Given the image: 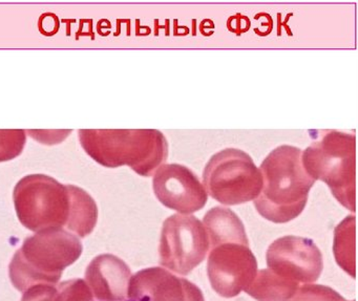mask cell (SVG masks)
<instances>
[{
	"instance_id": "cell-6",
	"label": "cell",
	"mask_w": 358,
	"mask_h": 301,
	"mask_svg": "<svg viewBox=\"0 0 358 301\" xmlns=\"http://www.w3.org/2000/svg\"><path fill=\"white\" fill-rule=\"evenodd\" d=\"M14 205L20 223L33 232L66 228L70 216L68 185L45 175L22 177L14 188Z\"/></svg>"
},
{
	"instance_id": "cell-5",
	"label": "cell",
	"mask_w": 358,
	"mask_h": 301,
	"mask_svg": "<svg viewBox=\"0 0 358 301\" xmlns=\"http://www.w3.org/2000/svg\"><path fill=\"white\" fill-rule=\"evenodd\" d=\"M203 186L213 200L234 206L259 196L263 177L248 154L238 148H226L209 159L203 171Z\"/></svg>"
},
{
	"instance_id": "cell-7",
	"label": "cell",
	"mask_w": 358,
	"mask_h": 301,
	"mask_svg": "<svg viewBox=\"0 0 358 301\" xmlns=\"http://www.w3.org/2000/svg\"><path fill=\"white\" fill-rule=\"evenodd\" d=\"M208 252V237L200 219L180 213L165 219L159 246V261L164 269L187 275L206 258Z\"/></svg>"
},
{
	"instance_id": "cell-17",
	"label": "cell",
	"mask_w": 358,
	"mask_h": 301,
	"mask_svg": "<svg viewBox=\"0 0 358 301\" xmlns=\"http://www.w3.org/2000/svg\"><path fill=\"white\" fill-rule=\"evenodd\" d=\"M27 142L24 129H0V163L17 158Z\"/></svg>"
},
{
	"instance_id": "cell-9",
	"label": "cell",
	"mask_w": 358,
	"mask_h": 301,
	"mask_svg": "<svg viewBox=\"0 0 358 301\" xmlns=\"http://www.w3.org/2000/svg\"><path fill=\"white\" fill-rule=\"evenodd\" d=\"M268 267L299 284L317 281L324 269L320 249L311 240L288 235L274 240L266 253Z\"/></svg>"
},
{
	"instance_id": "cell-3",
	"label": "cell",
	"mask_w": 358,
	"mask_h": 301,
	"mask_svg": "<svg viewBox=\"0 0 358 301\" xmlns=\"http://www.w3.org/2000/svg\"><path fill=\"white\" fill-rule=\"evenodd\" d=\"M78 236L64 228L36 232L24 240L9 267L12 284L20 292L38 284L56 286L62 272L83 253Z\"/></svg>"
},
{
	"instance_id": "cell-16",
	"label": "cell",
	"mask_w": 358,
	"mask_h": 301,
	"mask_svg": "<svg viewBox=\"0 0 358 301\" xmlns=\"http://www.w3.org/2000/svg\"><path fill=\"white\" fill-rule=\"evenodd\" d=\"M355 223L354 215L347 216L334 230L333 252L339 267L355 278Z\"/></svg>"
},
{
	"instance_id": "cell-15",
	"label": "cell",
	"mask_w": 358,
	"mask_h": 301,
	"mask_svg": "<svg viewBox=\"0 0 358 301\" xmlns=\"http://www.w3.org/2000/svg\"><path fill=\"white\" fill-rule=\"evenodd\" d=\"M70 193V216L66 229L78 237L93 232L98 219V208L94 198L81 188L68 185Z\"/></svg>"
},
{
	"instance_id": "cell-19",
	"label": "cell",
	"mask_w": 358,
	"mask_h": 301,
	"mask_svg": "<svg viewBox=\"0 0 358 301\" xmlns=\"http://www.w3.org/2000/svg\"><path fill=\"white\" fill-rule=\"evenodd\" d=\"M289 301H347L336 291L322 284H301ZM355 301V300H353Z\"/></svg>"
},
{
	"instance_id": "cell-10",
	"label": "cell",
	"mask_w": 358,
	"mask_h": 301,
	"mask_svg": "<svg viewBox=\"0 0 358 301\" xmlns=\"http://www.w3.org/2000/svg\"><path fill=\"white\" fill-rule=\"evenodd\" d=\"M152 188L161 204L180 214L204 208L208 194L196 173L181 164H163L154 173Z\"/></svg>"
},
{
	"instance_id": "cell-14",
	"label": "cell",
	"mask_w": 358,
	"mask_h": 301,
	"mask_svg": "<svg viewBox=\"0 0 358 301\" xmlns=\"http://www.w3.org/2000/svg\"><path fill=\"white\" fill-rule=\"evenodd\" d=\"M301 286L267 267L257 272L245 292L257 301H289Z\"/></svg>"
},
{
	"instance_id": "cell-8",
	"label": "cell",
	"mask_w": 358,
	"mask_h": 301,
	"mask_svg": "<svg viewBox=\"0 0 358 301\" xmlns=\"http://www.w3.org/2000/svg\"><path fill=\"white\" fill-rule=\"evenodd\" d=\"M257 272V258L249 246L228 242L209 250V281L213 291L224 298H232L245 291Z\"/></svg>"
},
{
	"instance_id": "cell-13",
	"label": "cell",
	"mask_w": 358,
	"mask_h": 301,
	"mask_svg": "<svg viewBox=\"0 0 358 301\" xmlns=\"http://www.w3.org/2000/svg\"><path fill=\"white\" fill-rule=\"evenodd\" d=\"M202 223L208 237L209 250L228 242L249 246L244 223L230 209L213 207L204 215Z\"/></svg>"
},
{
	"instance_id": "cell-2",
	"label": "cell",
	"mask_w": 358,
	"mask_h": 301,
	"mask_svg": "<svg viewBox=\"0 0 358 301\" xmlns=\"http://www.w3.org/2000/svg\"><path fill=\"white\" fill-rule=\"evenodd\" d=\"M79 140L98 164L127 165L141 177L154 175L169 158L166 138L157 129H80Z\"/></svg>"
},
{
	"instance_id": "cell-1",
	"label": "cell",
	"mask_w": 358,
	"mask_h": 301,
	"mask_svg": "<svg viewBox=\"0 0 358 301\" xmlns=\"http://www.w3.org/2000/svg\"><path fill=\"white\" fill-rule=\"evenodd\" d=\"M301 154L294 146H278L262 163L263 188L253 202L264 219L274 223H288L305 209L315 179L306 172Z\"/></svg>"
},
{
	"instance_id": "cell-12",
	"label": "cell",
	"mask_w": 358,
	"mask_h": 301,
	"mask_svg": "<svg viewBox=\"0 0 358 301\" xmlns=\"http://www.w3.org/2000/svg\"><path fill=\"white\" fill-rule=\"evenodd\" d=\"M131 277L129 265L112 254L96 257L85 271V282L98 301L129 300Z\"/></svg>"
},
{
	"instance_id": "cell-18",
	"label": "cell",
	"mask_w": 358,
	"mask_h": 301,
	"mask_svg": "<svg viewBox=\"0 0 358 301\" xmlns=\"http://www.w3.org/2000/svg\"><path fill=\"white\" fill-rule=\"evenodd\" d=\"M54 301H94V296L83 279H72L56 284Z\"/></svg>"
},
{
	"instance_id": "cell-20",
	"label": "cell",
	"mask_w": 358,
	"mask_h": 301,
	"mask_svg": "<svg viewBox=\"0 0 358 301\" xmlns=\"http://www.w3.org/2000/svg\"><path fill=\"white\" fill-rule=\"evenodd\" d=\"M55 295L56 286L38 284L24 292L22 301H54Z\"/></svg>"
},
{
	"instance_id": "cell-4",
	"label": "cell",
	"mask_w": 358,
	"mask_h": 301,
	"mask_svg": "<svg viewBox=\"0 0 358 301\" xmlns=\"http://www.w3.org/2000/svg\"><path fill=\"white\" fill-rule=\"evenodd\" d=\"M306 172L328 185L345 209H356V137L354 133L327 131L301 154Z\"/></svg>"
},
{
	"instance_id": "cell-11",
	"label": "cell",
	"mask_w": 358,
	"mask_h": 301,
	"mask_svg": "<svg viewBox=\"0 0 358 301\" xmlns=\"http://www.w3.org/2000/svg\"><path fill=\"white\" fill-rule=\"evenodd\" d=\"M129 301H205L202 291L164 267H148L131 275Z\"/></svg>"
}]
</instances>
